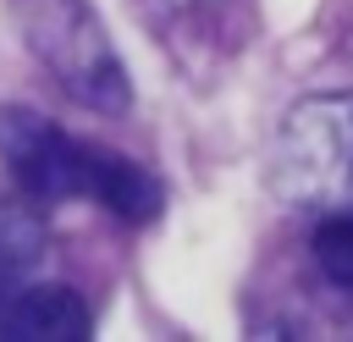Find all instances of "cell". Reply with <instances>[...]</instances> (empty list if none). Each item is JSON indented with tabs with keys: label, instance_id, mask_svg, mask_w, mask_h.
Segmentation results:
<instances>
[{
	"label": "cell",
	"instance_id": "6da1fadb",
	"mask_svg": "<svg viewBox=\"0 0 353 342\" xmlns=\"http://www.w3.org/2000/svg\"><path fill=\"white\" fill-rule=\"evenodd\" d=\"M0 165L33 193V199H88L121 221H149L160 210V182L99 143L66 138L50 116L28 110V105H0Z\"/></svg>",
	"mask_w": 353,
	"mask_h": 342
},
{
	"label": "cell",
	"instance_id": "7a4b0ae2",
	"mask_svg": "<svg viewBox=\"0 0 353 342\" xmlns=\"http://www.w3.org/2000/svg\"><path fill=\"white\" fill-rule=\"evenodd\" d=\"M17 22H22L28 50L50 66V77L77 105L99 116H121L132 105L127 66L110 50V33L88 0H17Z\"/></svg>",
	"mask_w": 353,
	"mask_h": 342
},
{
	"label": "cell",
	"instance_id": "3957f363",
	"mask_svg": "<svg viewBox=\"0 0 353 342\" xmlns=\"http://www.w3.org/2000/svg\"><path fill=\"white\" fill-rule=\"evenodd\" d=\"M270 182L287 204L331 210L353 199V94L298 99L270 143Z\"/></svg>",
	"mask_w": 353,
	"mask_h": 342
},
{
	"label": "cell",
	"instance_id": "277c9868",
	"mask_svg": "<svg viewBox=\"0 0 353 342\" xmlns=\"http://www.w3.org/2000/svg\"><path fill=\"white\" fill-rule=\"evenodd\" d=\"M94 331L88 309L66 287H22L0 303V336H28V342H83Z\"/></svg>",
	"mask_w": 353,
	"mask_h": 342
},
{
	"label": "cell",
	"instance_id": "5b68a950",
	"mask_svg": "<svg viewBox=\"0 0 353 342\" xmlns=\"http://www.w3.org/2000/svg\"><path fill=\"white\" fill-rule=\"evenodd\" d=\"M44 259V221L22 204H0V303L33 281Z\"/></svg>",
	"mask_w": 353,
	"mask_h": 342
},
{
	"label": "cell",
	"instance_id": "8992f818",
	"mask_svg": "<svg viewBox=\"0 0 353 342\" xmlns=\"http://www.w3.org/2000/svg\"><path fill=\"white\" fill-rule=\"evenodd\" d=\"M309 248H314V265H320L336 287L353 292V199H342V204H331V210L320 215Z\"/></svg>",
	"mask_w": 353,
	"mask_h": 342
}]
</instances>
